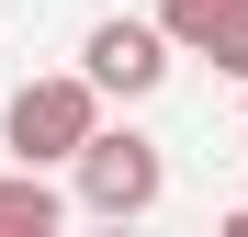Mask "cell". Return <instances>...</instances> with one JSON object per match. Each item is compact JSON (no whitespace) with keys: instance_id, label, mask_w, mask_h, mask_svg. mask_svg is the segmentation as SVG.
Listing matches in <instances>:
<instances>
[{"instance_id":"cell-1","label":"cell","mask_w":248,"mask_h":237,"mask_svg":"<svg viewBox=\"0 0 248 237\" xmlns=\"http://www.w3.org/2000/svg\"><path fill=\"white\" fill-rule=\"evenodd\" d=\"M102 102H113V91H102L91 68H79V79H23L12 113H0V147L34 158V170H46V158H79V147L102 136Z\"/></svg>"},{"instance_id":"cell-2","label":"cell","mask_w":248,"mask_h":237,"mask_svg":"<svg viewBox=\"0 0 248 237\" xmlns=\"http://www.w3.org/2000/svg\"><path fill=\"white\" fill-rule=\"evenodd\" d=\"M68 170H79V204L113 215V226L124 215H158V192H170V158H158V136H136V125H102Z\"/></svg>"},{"instance_id":"cell-3","label":"cell","mask_w":248,"mask_h":237,"mask_svg":"<svg viewBox=\"0 0 248 237\" xmlns=\"http://www.w3.org/2000/svg\"><path fill=\"white\" fill-rule=\"evenodd\" d=\"M170 46H181L170 23H124V12H113V23H91V46H79V68H91V79H102L113 102H147L158 79H170Z\"/></svg>"},{"instance_id":"cell-4","label":"cell","mask_w":248,"mask_h":237,"mask_svg":"<svg viewBox=\"0 0 248 237\" xmlns=\"http://www.w3.org/2000/svg\"><path fill=\"white\" fill-rule=\"evenodd\" d=\"M68 204H57V192H46V170H34V158H23V170L12 181H0V226H12V237H46Z\"/></svg>"},{"instance_id":"cell-5","label":"cell","mask_w":248,"mask_h":237,"mask_svg":"<svg viewBox=\"0 0 248 237\" xmlns=\"http://www.w3.org/2000/svg\"><path fill=\"white\" fill-rule=\"evenodd\" d=\"M226 12H237V0H158V23H170V34H181L192 57H215V34H226Z\"/></svg>"},{"instance_id":"cell-6","label":"cell","mask_w":248,"mask_h":237,"mask_svg":"<svg viewBox=\"0 0 248 237\" xmlns=\"http://www.w3.org/2000/svg\"><path fill=\"white\" fill-rule=\"evenodd\" d=\"M215 68H226V79H248V0L226 12V34H215Z\"/></svg>"}]
</instances>
